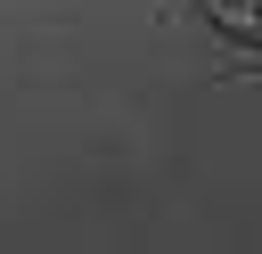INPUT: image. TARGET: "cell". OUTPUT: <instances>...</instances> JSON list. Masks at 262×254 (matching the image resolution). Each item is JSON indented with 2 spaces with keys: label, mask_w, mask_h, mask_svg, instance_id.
<instances>
[{
  "label": "cell",
  "mask_w": 262,
  "mask_h": 254,
  "mask_svg": "<svg viewBox=\"0 0 262 254\" xmlns=\"http://www.w3.org/2000/svg\"><path fill=\"white\" fill-rule=\"evenodd\" d=\"M229 41H262V0H196Z\"/></svg>",
  "instance_id": "6da1fadb"
}]
</instances>
